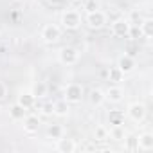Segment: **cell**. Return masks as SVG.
I'll use <instances>...</instances> for the list:
<instances>
[{
	"instance_id": "83f0119b",
	"label": "cell",
	"mask_w": 153,
	"mask_h": 153,
	"mask_svg": "<svg viewBox=\"0 0 153 153\" xmlns=\"http://www.w3.org/2000/svg\"><path fill=\"white\" fill-rule=\"evenodd\" d=\"M74 2H83V0H74Z\"/></svg>"
},
{
	"instance_id": "484cf974",
	"label": "cell",
	"mask_w": 153,
	"mask_h": 153,
	"mask_svg": "<svg viewBox=\"0 0 153 153\" xmlns=\"http://www.w3.org/2000/svg\"><path fill=\"white\" fill-rule=\"evenodd\" d=\"M6 96H7V88H6V85L2 81H0V99H4Z\"/></svg>"
},
{
	"instance_id": "3957f363",
	"label": "cell",
	"mask_w": 153,
	"mask_h": 153,
	"mask_svg": "<svg viewBox=\"0 0 153 153\" xmlns=\"http://www.w3.org/2000/svg\"><path fill=\"white\" fill-rule=\"evenodd\" d=\"M106 13H103L101 9H94V11H88L87 13V18H85V24L94 29V31H99L106 25Z\"/></svg>"
},
{
	"instance_id": "cb8c5ba5",
	"label": "cell",
	"mask_w": 153,
	"mask_h": 153,
	"mask_svg": "<svg viewBox=\"0 0 153 153\" xmlns=\"http://www.w3.org/2000/svg\"><path fill=\"white\" fill-rule=\"evenodd\" d=\"M142 20H144V18H142V15H140L139 11H131V13H130V16H128V22H130L131 25H135V27H137Z\"/></svg>"
},
{
	"instance_id": "d6986e66",
	"label": "cell",
	"mask_w": 153,
	"mask_h": 153,
	"mask_svg": "<svg viewBox=\"0 0 153 153\" xmlns=\"http://www.w3.org/2000/svg\"><path fill=\"white\" fill-rule=\"evenodd\" d=\"M108 139H114V140H124L126 139V131H124V126H110L108 130Z\"/></svg>"
},
{
	"instance_id": "277c9868",
	"label": "cell",
	"mask_w": 153,
	"mask_h": 153,
	"mask_svg": "<svg viewBox=\"0 0 153 153\" xmlns=\"http://www.w3.org/2000/svg\"><path fill=\"white\" fill-rule=\"evenodd\" d=\"M58 59H59V63H63V65H67V67L76 65V63L79 61V51L76 49V47L67 45V47H63V49L58 52Z\"/></svg>"
},
{
	"instance_id": "e0dca14e",
	"label": "cell",
	"mask_w": 153,
	"mask_h": 153,
	"mask_svg": "<svg viewBox=\"0 0 153 153\" xmlns=\"http://www.w3.org/2000/svg\"><path fill=\"white\" fill-rule=\"evenodd\" d=\"M9 115H11L13 121H22V119L27 115V110H25L24 106H20L18 103H15V105L9 108Z\"/></svg>"
},
{
	"instance_id": "6da1fadb",
	"label": "cell",
	"mask_w": 153,
	"mask_h": 153,
	"mask_svg": "<svg viewBox=\"0 0 153 153\" xmlns=\"http://www.w3.org/2000/svg\"><path fill=\"white\" fill-rule=\"evenodd\" d=\"M83 94H85L83 85H79V83H68L65 87V90H63V99L68 105H78V103L83 101Z\"/></svg>"
},
{
	"instance_id": "ac0fdd59",
	"label": "cell",
	"mask_w": 153,
	"mask_h": 153,
	"mask_svg": "<svg viewBox=\"0 0 153 153\" xmlns=\"http://www.w3.org/2000/svg\"><path fill=\"white\" fill-rule=\"evenodd\" d=\"M63 135H65V130H63L61 124H49V126H47V137H49V139L58 140V139L63 137Z\"/></svg>"
},
{
	"instance_id": "ffe728a7",
	"label": "cell",
	"mask_w": 153,
	"mask_h": 153,
	"mask_svg": "<svg viewBox=\"0 0 153 153\" xmlns=\"http://www.w3.org/2000/svg\"><path fill=\"white\" fill-rule=\"evenodd\" d=\"M88 99H90V103L94 105V106H101L106 99H105V92L103 90H99V88H94V90H90V96H88Z\"/></svg>"
},
{
	"instance_id": "9c48e42d",
	"label": "cell",
	"mask_w": 153,
	"mask_h": 153,
	"mask_svg": "<svg viewBox=\"0 0 153 153\" xmlns=\"http://www.w3.org/2000/svg\"><path fill=\"white\" fill-rule=\"evenodd\" d=\"M22 123H24V130H25L27 133H36V131L40 130V117H38V115L27 114V115L22 119Z\"/></svg>"
},
{
	"instance_id": "52a82bcc",
	"label": "cell",
	"mask_w": 153,
	"mask_h": 153,
	"mask_svg": "<svg viewBox=\"0 0 153 153\" xmlns=\"http://www.w3.org/2000/svg\"><path fill=\"white\" fill-rule=\"evenodd\" d=\"M61 38V27L56 24H47L42 29V40L45 43H56Z\"/></svg>"
},
{
	"instance_id": "4316f807",
	"label": "cell",
	"mask_w": 153,
	"mask_h": 153,
	"mask_svg": "<svg viewBox=\"0 0 153 153\" xmlns=\"http://www.w3.org/2000/svg\"><path fill=\"white\" fill-rule=\"evenodd\" d=\"M47 2L52 6H61V4H65V0H47Z\"/></svg>"
},
{
	"instance_id": "5b68a950",
	"label": "cell",
	"mask_w": 153,
	"mask_h": 153,
	"mask_svg": "<svg viewBox=\"0 0 153 153\" xmlns=\"http://www.w3.org/2000/svg\"><path fill=\"white\" fill-rule=\"evenodd\" d=\"M110 31L115 38H128L131 31V24L128 22V18H115L110 25Z\"/></svg>"
},
{
	"instance_id": "7402d4cb",
	"label": "cell",
	"mask_w": 153,
	"mask_h": 153,
	"mask_svg": "<svg viewBox=\"0 0 153 153\" xmlns=\"http://www.w3.org/2000/svg\"><path fill=\"white\" fill-rule=\"evenodd\" d=\"M123 78H124V74L117 67H110V70H108V79L112 83H119V81H123Z\"/></svg>"
},
{
	"instance_id": "d4e9b609",
	"label": "cell",
	"mask_w": 153,
	"mask_h": 153,
	"mask_svg": "<svg viewBox=\"0 0 153 153\" xmlns=\"http://www.w3.org/2000/svg\"><path fill=\"white\" fill-rule=\"evenodd\" d=\"M42 112H43L45 115H52V103H45V105L42 106Z\"/></svg>"
},
{
	"instance_id": "7a4b0ae2",
	"label": "cell",
	"mask_w": 153,
	"mask_h": 153,
	"mask_svg": "<svg viewBox=\"0 0 153 153\" xmlns=\"http://www.w3.org/2000/svg\"><path fill=\"white\" fill-rule=\"evenodd\" d=\"M61 27L65 31H76L81 27V15L76 9H67L61 15Z\"/></svg>"
},
{
	"instance_id": "9a60e30c",
	"label": "cell",
	"mask_w": 153,
	"mask_h": 153,
	"mask_svg": "<svg viewBox=\"0 0 153 153\" xmlns=\"http://www.w3.org/2000/svg\"><path fill=\"white\" fill-rule=\"evenodd\" d=\"M137 27H139V34H142L146 40L153 38V20L151 18H144Z\"/></svg>"
},
{
	"instance_id": "30bf717a",
	"label": "cell",
	"mask_w": 153,
	"mask_h": 153,
	"mask_svg": "<svg viewBox=\"0 0 153 153\" xmlns=\"http://www.w3.org/2000/svg\"><path fill=\"white\" fill-rule=\"evenodd\" d=\"M137 149L140 151H151L153 149V133L144 131L137 137Z\"/></svg>"
},
{
	"instance_id": "8992f818",
	"label": "cell",
	"mask_w": 153,
	"mask_h": 153,
	"mask_svg": "<svg viewBox=\"0 0 153 153\" xmlns=\"http://www.w3.org/2000/svg\"><path fill=\"white\" fill-rule=\"evenodd\" d=\"M146 114H148L146 105H144V103H139V101L131 103V105L128 106V110H126V115H128L133 123H142V121L146 119Z\"/></svg>"
},
{
	"instance_id": "5bb4252c",
	"label": "cell",
	"mask_w": 153,
	"mask_h": 153,
	"mask_svg": "<svg viewBox=\"0 0 153 153\" xmlns=\"http://www.w3.org/2000/svg\"><path fill=\"white\" fill-rule=\"evenodd\" d=\"M70 105L61 97V99H58V101H54L52 103V115H58V117H67L68 115V108Z\"/></svg>"
},
{
	"instance_id": "7c38bea8",
	"label": "cell",
	"mask_w": 153,
	"mask_h": 153,
	"mask_svg": "<svg viewBox=\"0 0 153 153\" xmlns=\"http://www.w3.org/2000/svg\"><path fill=\"white\" fill-rule=\"evenodd\" d=\"M105 99L106 101H110V103H121L123 99H124V90L121 88V87H117V85H114V87H110L106 92H105Z\"/></svg>"
},
{
	"instance_id": "2e32d148",
	"label": "cell",
	"mask_w": 153,
	"mask_h": 153,
	"mask_svg": "<svg viewBox=\"0 0 153 153\" xmlns=\"http://www.w3.org/2000/svg\"><path fill=\"white\" fill-rule=\"evenodd\" d=\"M124 117H126V114L123 110H110L106 119H108L110 126H123L124 124Z\"/></svg>"
},
{
	"instance_id": "44dd1931",
	"label": "cell",
	"mask_w": 153,
	"mask_h": 153,
	"mask_svg": "<svg viewBox=\"0 0 153 153\" xmlns=\"http://www.w3.org/2000/svg\"><path fill=\"white\" fill-rule=\"evenodd\" d=\"M31 92L34 94V97H36V99L45 97V96H47V85H45L43 81H38V83L33 87V90H31Z\"/></svg>"
},
{
	"instance_id": "8fae6325",
	"label": "cell",
	"mask_w": 153,
	"mask_h": 153,
	"mask_svg": "<svg viewBox=\"0 0 153 153\" xmlns=\"http://www.w3.org/2000/svg\"><path fill=\"white\" fill-rule=\"evenodd\" d=\"M56 149L59 153H74L76 151V142H74V139H68V137L63 135L56 140Z\"/></svg>"
},
{
	"instance_id": "4fadbf2b",
	"label": "cell",
	"mask_w": 153,
	"mask_h": 153,
	"mask_svg": "<svg viewBox=\"0 0 153 153\" xmlns=\"http://www.w3.org/2000/svg\"><path fill=\"white\" fill-rule=\"evenodd\" d=\"M36 97H34V94L33 92H22L20 96H18V99H16V103L20 105V106H24L27 112L31 110V108H34V105H36Z\"/></svg>"
},
{
	"instance_id": "ba28073f",
	"label": "cell",
	"mask_w": 153,
	"mask_h": 153,
	"mask_svg": "<svg viewBox=\"0 0 153 153\" xmlns=\"http://www.w3.org/2000/svg\"><path fill=\"white\" fill-rule=\"evenodd\" d=\"M115 67H117L124 76H126V74L133 72V68H135V59H133V56H131V54H123V56H119V59H117Z\"/></svg>"
},
{
	"instance_id": "603a6c76",
	"label": "cell",
	"mask_w": 153,
	"mask_h": 153,
	"mask_svg": "<svg viewBox=\"0 0 153 153\" xmlns=\"http://www.w3.org/2000/svg\"><path fill=\"white\" fill-rule=\"evenodd\" d=\"M94 137H96V140H106L108 139V128L106 126H97L96 131H94Z\"/></svg>"
}]
</instances>
